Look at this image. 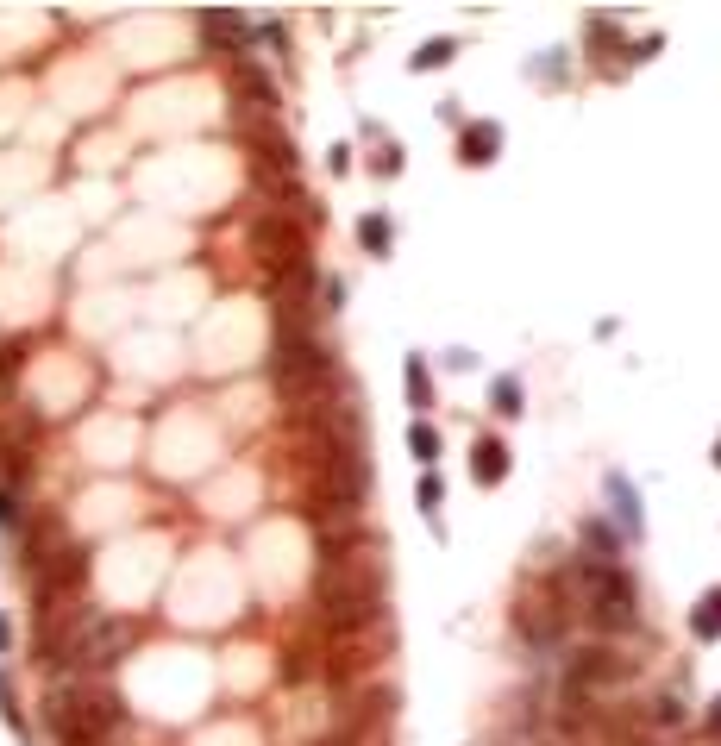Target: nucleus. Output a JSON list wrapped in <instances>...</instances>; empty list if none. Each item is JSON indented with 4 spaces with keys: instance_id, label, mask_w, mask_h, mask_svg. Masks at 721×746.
I'll return each instance as SVG.
<instances>
[{
    "instance_id": "1",
    "label": "nucleus",
    "mask_w": 721,
    "mask_h": 746,
    "mask_svg": "<svg viewBox=\"0 0 721 746\" xmlns=\"http://www.w3.org/2000/svg\"><path fill=\"white\" fill-rule=\"evenodd\" d=\"M389 596V565H377V552H333L320 565V609L339 634H358L383 615Z\"/></svg>"
},
{
    "instance_id": "6",
    "label": "nucleus",
    "mask_w": 721,
    "mask_h": 746,
    "mask_svg": "<svg viewBox=\"0 0 721 746\" xmlns=\"http://www.w3.org/2000/svg\"><path fill=\"white\" fill-rule=\"evenodd\" d=\"M515 627H521V640H533V646H552L558 634H565V615H558V602H521V615H515Z\"/></svg>"
},
{
    "instance_id": "12",
    "label": "nucleus",
    "mask_w": 721,
    "mask_h": 746,
    "mask_svg": "<svg viewBox=\"0 0 721 746\" xmlns=\"http://www.w3.org/2000/svg\"><path fill=\"white\" fill-rule=\"evenodd\" d=\"M358 245H364V251H377V258H383V251H389V220L364 214V220H358Z\"/></svg>"
},
{
    "instance_id": "11",
    "label": "nucleus",
    "mask_w": 721,
    "mask_h": 746,
    "mask_svg": "<svg viewBox=\"0 0 721 746\" xmlns=\"http://www.w3.org/2000/svg\"><path fill=\"white\" fill-rule=\"evenodd\" d=\"M609 496H615V508H621V527L640 533V496L627 489V477H609Z\"/></svg>"
},
{
    "instance_id": "17",
    "label": "nucleus",
    "mask_w": 721,
    "mask_h": 746,
    "mask_svg": "<svg viewBox=\"0 0 721 746\" xmlns=\"http://www.w3.org/2000/svg\"><path fill=\"white\" fill-rule=\"evenodd\" d=\"M439 502H446V483H439V471H427V477H421V508L433 515Z\"/></svg>"
},
{
    "instance_id": "14",
    "label": "nucleus",
    "mask_w": 721,
    "mask_h": 746,
    "mask_svg": "<svg viewBox=\"0 0 721 746\" xmlns=\"http://www.w3.org/2000/svg\"><path fill=\"white\" fill-rule=\"evenodd\" d=\"M452 51H458L452 38H433V44H421V57H414V69H439V63H452Z\"/></svg>"
},
{
    "instance_id": "4",
    "label": "nucleus",
    "mask_w": 721,
    "mask_h": 746,
    "mask_svg": "<svg viewBox=\"0 0 721 746\" xmlns=\"http://www.w3.org/2000/svg\"><path fill=\"white\" fill-rule=\"evenodd\" d=\"M270 377L283 389V402H320V395L333 389V358L320 352L314 333H276Z\"/></svg>"
},
{
    "instance_id": "21",
    "label": "nucleus",
    "mask_w": 721,
    "mask_h": 746,
    "mask_svg": "<svg viewBox=\"0 0 721 746\" xmlns=\"http://www.w3.org/2000/svg\"><path fill=\"white\" fill-rule=\"evenodd\" d=\"M709 721H715V728H721V703H715V715H709Z\"/></svg>"
},
{
    "instance_id": "18",
    "label": "nucleus",
    "mask_w": 721,
    "mask_h": 746,
    "mask_svg": "<svg viewBox=\"0 0 721 746\" xmlns=\"http://www.w3.org/2000/svg\"><path fill=\"white\" fill-rule=\"evenodd\" d=\"M320 301H327V308H339V301H345V283H339V276H327V283H320Z\"/></svg>"
},
{
    "instance_id": "15",
    "label": "nucleus",
    "mask_w": 721,
    "mask_h": 746,
    "mask_svg": "<svg viewBox=\"0 0 721 746\" xmlns=\"http://www.w3.org/2000/svg\"><path fill=\"white\" fill-rule=\"evenodd\" d=\"M408 395H414V408H427V364L421 358H408Z\"/></svg>"
},
{
    "instance_id": "2",
    "label": "nucleus",
    "mask_w": 721,
    "mask_h": 746,
    "mask_svg": "<svg viewBox=\"0 0 721 746\" xmlns=\"http://www.w3.org/2000/svg\"><path fill=\"white\" fill-rule=\"evenodd\" d=\"M120 728V696L88 678H57L51 684V734L57 746H101Z\"/></svg>"
},
{
    "instance_id": "22",
    "label": "nucleus",
    "mask_w": 721,
    "mask_h": 746,
    "mask_svg": "<svg viewBox=\"0 0 721 746\" xmlns=\"http://www.w3.org/2000/svg\"><path fill=\"white\" fill-rule=\"evenodd\" d=\"M715 464H721V446H715Z\"/></svg>"
},
{
    "instance_id": "7",
    "label": "nucleus",
    "mask_w": 721,
    "mask_h": 746,
    "mask_svg": "<svg viewBox=\"0 0 721 746\" xmlns=\"http://www.w3.org/2000/svg\"><path fill=\"white\" fill-rule=\"evenodd\" d=\"M201 26H207V38H214V44H226V51H239V44L251 38V26H245L239 13H226V7H207Z\"/></svg>"
},
{
    "instance_id": "19",
    "label": "nucleus",
    "mask_w": 721,
    "mask_h": 746,
    "mask_svg": "<svg viewBox=\"0 0 721 746\" xmlns=\"http://www.w3.org/2000/svg\"><path fill=\"white\" fill-rule=\"evenodd\" d=\"M19 521V496H7V489H0V527H13Z\"/></svg>"
},
{
    "instance_id": "3",
    "label": "nucleus",
    "mask_w": 721,
    "mask_h": 746,
    "mask_svg": "<svg viewBox=\"0 0 721 746\" xmlns=\"http://www.w3.org/2000/svg\"><path fill=\"white\" fill-rule=\"evenodd\" d=\"M577 590H584V615L602 627V634H634L640 627V590L634 577L602 565V558H577Z\"/></svg>"
},
{
    "instance_id": "10",
    "label": "nucleus",
    "mask_w": 721,
    "mask_h": 746,
    "mask_svg": "<svg viewBox=\"0 0 721 746\" xmlns=\"http://www.w3.org/2000/svg\"><path fill=\"white\" fill-rule=\"evenodd\" d=\"M690 627H696V634H703V640H721V590H709L703 602H696Z\"/></svg>"
},
{
    "instance_id": "8",
    "label": "nucleus",
    "mask_w": 721,
    "mask_h": 746,
    "mask_svg": "<svg viewBox=\"0 0 721 746\" xmlns=\"http://www.w3.org/2000/svg\"><path fill=\"white\" fill-rule=\"evenodd\" d=\"M471 471H477V483H502V477H508V452L496 446V439H477Z\"/></svg>"
},
{
    "instance_id": "9",
    "label": "nucleus",
    "mask_w": 721,
    "mask_h": 746,
    "mask_svg": "<svg viewBox=\"0 0 721 746\" xmlns=\"http://www.w3.org/2000/svg\"><path fill=\"white\" fill-rule=\"evenodd\" d=\"M502 145V132L496 126H464V163H490Z\"/></svg>"
},
{
    "instance_id": "13",
    "label": "nucleus",
    "mask_w": 721,
    "mask_h": 746,
    "mask_svg": "<svg viewBox=\"0 0 721 746\" xmlns=\"http://www.w3.org/2000/svg\"><path fill=\"white\" fill-rule=\"evenodd\" d=\"M408 452L421 458V464H433V458H439V433H433L427 421H414V427H408Z\"/></svg>"
},
{
    "instance_id": "5",
    "label": "nucleus",
    "mask_w": 721,
    "mask_h": 746,
    "mask_svg": "<svg viewBox=\"0 0 721 746\" xmlns=\"http://www.w3.org/2000/svg\"><path fill=\"white\" fill-rule=\"evenodd\" d=\"M132 652V621L120 615H101V609H76V621L63 627V659L82 671H107L113 659H126Z\"/></svg>"
},
{
    "instance_id": "16",
    "label": "nucleus",
    "mask_w": 721,
    "mask_h": 746,
    "mask_svg": "<svg viewBox=\"0 0 721 746\" xmlns=\"http://www.w3.org/2000/svg\"><path fill=\"white\" fill-rule=\"evenodd\" d=\"M496 408H502V414H521V383H515V377L496 383Z\"/></svg>"
},
{
    "instance_id": "20",
    "label": "nucleus",
    "mask_w": 721,
    "mask_h": 746,
    "mask_svg": "<svg viewBox=\"0 0 721 746\" xmlns=\"http://www.w3.org/2000/svg\"><path fill=\"white\" fill-rule=\"evenodd\" d=\"M13 646V627H7V615H0V652H7Z\"/></svg>"
}]
</instances>
